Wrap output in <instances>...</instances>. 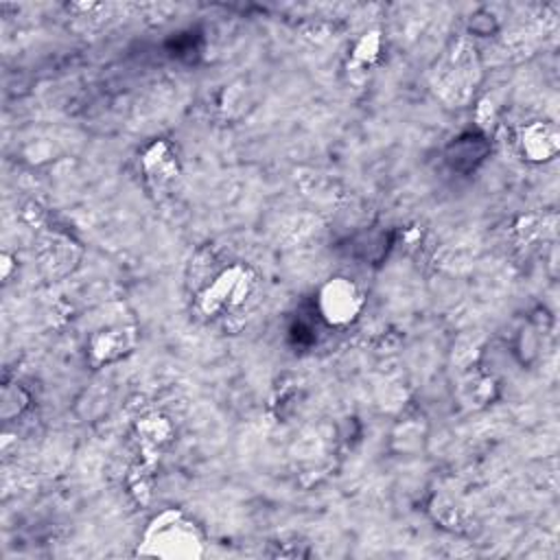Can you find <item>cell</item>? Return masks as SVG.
<instances>
[{"label":"cell","instance_id":"obj_2","mask_svg":"<svg viewBox=\"0 0 560 560\" xmlns=\"http://www.w3.org/2000/svg\"><path fill=\"white\" fill-rule=\"evenodd\" d=\"M319 308L330 324H348L361 308V293L348 278H332L322 289Z\"/></svg>","mask_w":560,"mask_h":560},{"label":"cell","instance_id":"obj_1","mask_svg":"<svg viewBox=\"0 0 560 560\" xmlns=\"http://www.w3.org/2000/svg\"><path fill=\"white\" fill-rule=\"evenodd\" d=\"M147 545H153L151 553H162L166 545L175 547V556H184V553H197L195 547L199 545L197 532L192 527V523L184 521L179 514L166 512L160 518H155V523L149 527Z\"/></svg>","mask_w":560,"mask_h":560}]
</instances>
